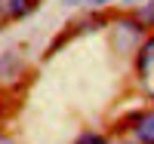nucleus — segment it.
I'll return each mask as SVG.
<instances>
[{
  "label": "nucleus",
  "instance_id": "f257e3e1",
  "mask_svg": "<svg viewBox=\"0 0 154 144\" xmlns=\"http://www.w3.org/2000/svg\"><path fill=\"white\" fill-rule=\"evenodd\" d=\"M151 68H154V37H148V40L142 43L139 58H136V71H139V77H148Z\"/></svg>",
  "mask_w": 154,
  "mask_h": 144
},
{
  "label": "nucleus",
  "instance_id": "f03ea898",
  "mask_svg": "<svg viewBox=\"0 0 154 144\" xmlns=\"http://www.w3.org/2000/svg\"><path fill=\"white\" fill-rule=\"evenodd\" d=\"M31 0H0V16H6V19H19L25 16V12H31Z\"/></svg>",
  "mask_w": 154,
  "mask_h": 144
},
{
  "label": "nucleus",
  "instance_id": "7ed1b4c3",
  "mask_svg": "<svg viewBox=\"0 0 154 144\" xmlns=\"http://www.w3.org/2000/svg\"><path fill=\"white\" fill-rule=\"evenodd\" d=\"M136 37H142V22H130V19H126V22H120L117 25V43L120 46H126V43H130V40H136Z\"/></svg>",
  "mask_w": 154,
  "mask_h": 144
},
{
  "label": "nucleus",
  "instance_id": "20e7f679",
  "mask_svg": "<svg viewBox=\"0 0 154 144\" xmlns=\"http://www.w3.org/2000/svg\"><path fill=\"white\" fill-rule=\"evenodd\" d=\"M136 135L142 144H154V113H145L136 120Z\"/></svg>",
  "mask_w": 154,
  "mask_h": 144
},
{
  "label": "nucleus",
  "instance_id": "39448f33",
  "mask_svg": "<svg viewBox=\"0 0 154 144\" xmlns=\"http://www.w3.org/2000/svg\"><path fill=\"white\" fill-rule=\"evenodd\" d=\"M136 19L142 22V25H154V0H148V3H142V6H139Z\"/></svg>",
  "mask_w": 154,
  "mask_h": 144
},
{
  "label": "nucleus",
  "instance_id": "423d86ee",
  "mask_svg": "<svg viewBox=\"0 0 154 144\" xmlns=\"http://www.w3.org/2000/svg\"><path fill=\"white\" fill-rule=\"evenodd\" d=\"M77 144H108L102 135H96V132H86V135H80L77 138Z\"/></svg>",
  "mask_w": 154,
  "mask_h": 144
},
{
  "label": "nucleus",
  "instance_id": "0eeeda50",
  "mask_svg": "<svg viewBox=\"0 0 154 144\" xmlns=\"http://www.w3.org/2000/svg\"><path fill=\"white\" fill-rule=\"evenodd\" d=\"M83 3H89V6H99V3H108V0H83Z\"/></svg>",
  "mask_w": 154,
  "mask_h": 144
},
{
  "label": "nucleus",
  "instance_id": "6e6552de",
  "mask_svg": "<svg viewBox=\"0 0 154 144\" xmlns=\"http://www.w3.org/2000/svg\"><path fill=\"white\" fill-rule=\"evenodd\" d=\"M0 144H12V141H9V138H6V135H0Z\"/></svg>",
  "mask_w": 154,
  "mask_h": 144
},
{
  "label": "nucleus",
  "instance_id": "1a4fd4ad",
  "mask_svg": "<svg viewBox=\"0 0 154 144\" xmlns=\"http://www.w3.org/2000/svg\"><path fill=\"white\" fill-rule=\"evenodd\" d=\"M65 3H71V0H65Z\"/></svg>",
  "mask_w": 154,
  "mask_h": 144
}]
</instances>
